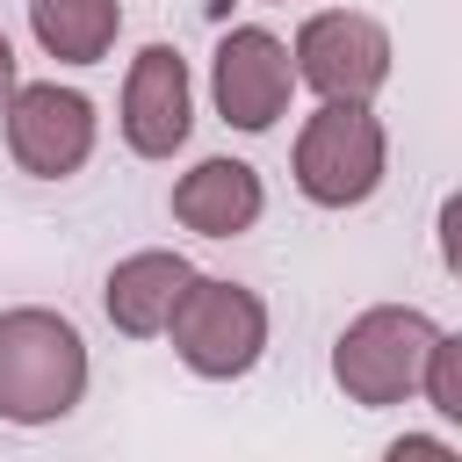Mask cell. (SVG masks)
Segmentation results:
<instances>
[{
  "mask_svg": "<svg viewBox=\"0 0 462 462\" xmlns=\"http://www.w3.org/2000/svg\"><path fill=\"white\" fill-rule=\"evenodd\" d=\"M188 274H195V267H188L180 253H166V245L116 260L108 282H101V310H108V325H116L123 339H159L166 318H173V303H180V289H188Z\"/></svg>",
  "mask_w": 462,
  "mask_h": 462,
  "instance_id": "cell-10",
  "label": "cell"
},
{
  "mask_svg": "<svg viewBox=\"0 0 462 462\" xmlns=\"http://www.w3.org/2000/svg\"><path fill=\"white\" fill-rule=\"evenodd\" d=\"M123 0H29V36L58 65H101L116 51Z\"/></svg>",
  "mask_w": 462,
  "mask_h": 462,
  "instance_id": "cell-11",
  "label": "cell"
},
{
  "mask_svg": "<svg viewBox=\"0 0 462 462\" xmlns=\"http://www.w3.org/2000/svg\"><path fill=\"white\" fill-rule=\"evenodd\" d=\"M289 65L296 79L318 94V101H375L383 79H390V29L375 14H354V7H325L296 29L289 43Z\"/></svg>",
  "mask_w": 462,
  "mask_h": 462,
  "instance_id": "cell-5",
  "label": "cell"
},
{
  "mask_svg": "<svg viewBox=\"0 0 462 462\" xmlns=\"http://www.w3.org/2000/svg\"><path fill=\"white\" fill-rule=\"evenodd\" d=\"M419 390H426V404H433L448 426L462 419V339H455V332H433L426 368H419Z\"/></svg>",
  "mask_w": 462,
  "mask_h": 462,
  "instance_id": "cell-12",
  "label": "cell"
},
{
  "mask_svg": "<svg viewBox=\"0 0 462 462\" xmlns=\"http://www.w3.org/2000/svg\"><path fill=\"white\" fill-rule=\"evenodd\" d=\"M397 455H411V462H462L448 440H426V433H404V440H390V462Z\"/></svg>",
  "mask_w": 462,
  "mask_h": 462,
  "instance_id": "cell-13",
  "label": "cell"
},
{
  "mask_svg": "<svg viewBox=\"0 0 462 462\" xmlns=\"http://www.w3.org/2000/svg\"><path fill=\"white\" fill-rule=\"evenodd\" d=\"M14 87H22V72H14V43H7V36H0V101H7V94H14Z\"/></svg>",
  "mask_w": 462,
  "mask_h": 462,
  "instance_id": "cell-14",
  "label": "cell"
},
{
  "mask_svg": "<svg viewBox=\"0 0 462 462\" xmlns=\"http://www.w3.org/2000/svg\"><path fill=\"white\" fill-rule=\"evenodd\" d=\"M433 318L411 303H368L339 339H332V383L346 390V404L361 411H390L419 390L426 346H433Z\"/></svg>",
  "mask_w": 462,
  "mask_h": 462,
  "instance_id": "cell-4",
  "label": "cell"
},
{
  "mask_svg": "<svg viewBox=\"0 0 462 462\" xmlns=\"http://www.w3.org/2000/svg\"><path fill=\"white\" fill-rule=\"evenodd\" d=\"M7 116V152L22 173L36 180H65L94 159V101L79 87H58V79H29L0 101Z\"/></svg>",
  "mask_w": 462,
  "mask_h": 462,
  "instance_id": "cell-7",
  "label": "cell"
},
{
  "mask_svg": "<svg viewBox=\"0 0 462 462\" xmlns=\"http://www.w3.org/2000/svg\"><path fill=\"white\" fill-rule=\"evenodd\" d=\"M166 339L180 354L188 375L202 383H238L253 375V361L267 354V303L245 289V282H224V274H188L173 318H166Z\"/></svg>",
  "mask_w": 462,
  "mask_h": 462,
  "instance_id": "cell-3",
  "label": "cell"
},
{
  "mask_svg": "<svg viewBox=\"0 0 462 462\" xmlns=\"http://www.w3.org/2000/svg\"><path fill=\"white\" fill-rule=\"evenodd\" d=\"M79 397H87L79 325L43 303L0 310V419L7 426H58Z\"/></svg>",
  "mask_w": 462,
  "mask_h": 462,
  "instance_id": "cell-1",
  "label": "cell"
},
{
  "mask_svg": "<svg viewBox=\"0 0 462 462\" xmlns=\"http://www.w3.org/2000/svg\"><path fill=\"white\" fill-rule=\"evenodd\" d=\"M289 94H296V65H289V43L260 22L245 29H224L217 36V58H209V101L231 130L260 137L289 116Z\"/></svg>",
  "mask_w": 462,
  "mask_h": 462,
  "instance_id": "cell-6",
  "label": "cell"
},
{
  "mask_svg": "<svg viewBox=\"0 0 462 462\" xmlns=\"http://www.w3.org/2000/svg\"><path fill=\"white\" fill-rule=\"evenodd\" d=\"M123 144L137 159H173L195 130V79H188V58L173 43H144L130 58V79H123Z\"/></svg>",
  "mask_w": 462,
  "mask_h": 462,
  "instance_id": "cell-8",
  "label": "cell"
},
{
  "mask_svg": "<svg viewBox=\"0 0 462 462\" xmlns=\"http://www.w3.org/2000/svg\"><path fill=\"white\" fill-rule=\"evenodd\" d=\"M267 7H274V0H267Z\"/></svg>",
  "mask_w": 462,
  "mask_h": 462,
  "instance_id": "cell-15",
  "label": "cell"
},
{
  "mask_svg": "<svg viewBox=\"0 0 462 462\" xmlns=\"http://www.w3.org/2000/svg\"><path fill=\"white\" fill-rule=\"evenodd\" d=\"M260 209H267V188L245 159H195L173 180V224H188L202 238H238L260 224Z\"/></svg>",
  "mask_w": 462,
  "mask_h": 462,
  "instance_id": "cell-9",
  "label": "cell"
},
{
  "mask_svg": "<svg viewBox=\"0 0 462 462\" xmlns=\"http://www.w3.org/2000/svg\"><path fill=\"white\" fill-rule=\"evenodd\" d=\"M303 202L318 209H361L383 173H390V137L375 123L368 101H325L318 116H303L296 130V159H289Z\"/></svg>",
  "mask_w": 462,
  "mask_h": 462,
  "instance_id": "cell-2",
  "label": "cell"
}]
</instances>
